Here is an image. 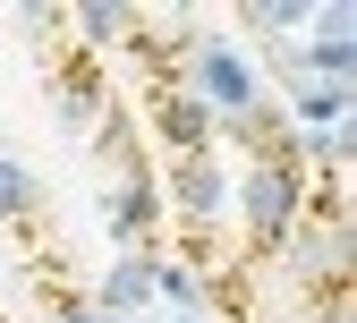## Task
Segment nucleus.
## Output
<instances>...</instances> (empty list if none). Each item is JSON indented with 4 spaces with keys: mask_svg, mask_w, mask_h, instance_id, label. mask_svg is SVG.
<instances>
[{
    "mask_svg": "<svg viewBox=\"0 0 357 323\" xmlns=\"http://www.w3.org/2000/svg\"><path fill=\"white\" fill-rule=\"evenodd\" d=\"M137 255H162V188L111 52L68 9H0V264L43 323H94V281Z\"/></svg>",
    "mask_w": 357,
    "mask_h": 323,
    "instance_id": "obj_1",
    "label": "nucleus"
},
{
    "mask_svg": "<svg viewBox=\"0 0 357 323\" xmlns=\"http://www.w3.org/2000/svg\"><path fill=\"white\" fill-rule=\"evenodd\" d=\"M0 323H17V315H9V298H0Z\"/></svg>",
    "mask_w": 357,
    "mask_h": 323,
    "instance_id": "obj_2",
    "label": "nucleus"
},
{
    "mask_svg": "<svg viewBox=\"0 0 357 323\" xmlns=\"http://www.w3.org/2000/svg\"><path fill=\"white\" fill-rule=\"evenodd\" d=\"M178 323H196V315H178Z\"/></svg>",
    "mask_w": 357,
    "mask_h": 323,
    "instance_id": "obj_3",
    "label": "nucleus"
}]
</instances>
